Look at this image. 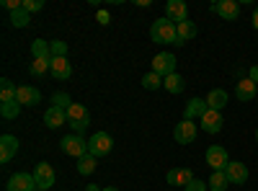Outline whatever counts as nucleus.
Returning <instances> with one entry per match:
<instances>
[{
	"label": "nucleus",
	"instance_id": "nucleus-16",
	"mask_svg": "<svg viewBox=\"0 0 258 191\" xmlns=\"http://www.w3.org/2000/svg\"><path fill=\"white\" fill-rule=\"evenodd\" d=\"M207 101H202V98H191L188 103H186V111H183V119H188V121H194V119H202L204 114H207Z\"/></svg>",
	"mask_w": 258,
	"mask_h": 191
},
{
	"label": "nucleus",
	"instance_id": "nucleus-12",
	"mask_svg": "<svg viewBox=\"0 0 258 191\" xmlns=\"http://www.w3.org/2000/svg\"><path fill=\"white\" fill-rule=\"evenodd\" d=\"M36 178L34 173H16L8 178V191H34Z\"/></svg>",
	"mask_w": 258,
	"mask_h": 191
},
{
	"label": "nucleus",
	"instance_id": "nucleus-14",
	"mask_svg": "<svg viewBox=\"0 0 258 191\" xmlns=\"http://www.w3.org/2000/svg\"><path fill=\"white\" fill-rule=\"evenodd\" d=\"M225 176H227V181H230V183L243 186V183L248 181V168H245L243 163H232V160H230V165L225 168Z\"/></svg>",
	"mask_w": 258,
	"mask_h": 191
},
{
	"label": "nucleus",
	"instance_id": "nucleus-31",
	"mask_svg": "<svg viewBox=\"0 0 258 191\" xmlns=\"http://www.w3.org/2000/svg\"><path fill=\"white\" fill-rule=\"evenodd\" d=\"M29 70H31V75H44L47 70H52V59H34Z\"/></svg>",
	"mask_w": 258,
	"mask_h": 191
},
{
	"label": "nucleus",
	"instance_id": "nucleus-7",
	"mask_svg": "<svg viewBox=\"0 0 258 191\" xmlns=\"http://www.w3.org/2000/svg\"><path fill=\"white\" fill-rule=\"evenodd\" d=\"M153 73H158L160 78H168L176 73V57L170 52H160L155 59H153Z\"/></svg>",
	"mask_w": 258,
	"mask_h": 191
},
{
	"label": "nucleus",
	"instance_id": "nucleus-26",
	"mask_svg": "<svg viewBox=\"0 0 258 191\" xmlns=\"http://www.w3.org/2000/svg\"><path fill=\"white\" fill-rule=\"evenodd\" d=\"M227 176H225V171H212V178L207 181V186L212 188V191H227Z\"/></svg>",
	"mask_w": 258,
	"mask_h": 191
},
{
	"label": "nucleus",
	"instance_id": "nucleus-34",
	"mask_svg": "<svg viewBox=\"0 0 258 191\" xmlns=\"http://www.w3.org/2000/svg\"><path fill=\"white\" fill-rule=\"evenodd\" d=\"M41 8H44V0H24L26 13H34V11H41Z\"/></svg>",
	"mask_w": 258,
	"mask_h": 191
},
{
	"label": "nucleus",
	"instance_id": "nucleus-20",
	"mask_svg": "<svg viewBox=\"0 0 258 191\" xmlns=\"http://www.w3.org/2000/svg\"><path fill=\"white\" fill-rule=\"evenodd\" d=\"M41 101V93L34 86H18V103L21 106H36Z\"/></svg>",
	"mask_w": 258,
	"mask_h": 191
},
{
	"label": "nucleus",
	"instance_id": "nucleus-37",
	"mask_svg": "<svg viewBox=\"0 0 258 191\" xmlns=\"http://www.w3.org/2000/svg\"><path fill=\"white\" fill-rule=\"evenodd\" d=\"M248 78H250V80L255 83V86H258V65H253V68H250V73H248Z\"/></svg>",
	"mask_w": 258,
	"mask_h": 191
},
{
	"label": "nucleus",
	"instance_id": "nucleus-2",
	"mask_svg": "<svg viewBox=\"0 0 258 191\" xmlns=\"http://www.w3.org/2000/svg\"><path fill=\"white\" fill-rule=\"evenodd\" d=\"M68 124L73 126V135H83L91 124V114L83 103H73L68 109Z\"/></svg>",
	"mask_w": 258,
	"mask_h": 191
},
{
	"label": "nucleus",
	"instance_id": "nucleus-4",
	"mask_svg": "<svg viewBox=\"0 0 258 191\" xmlns=\"http://www.w3.org/2000/svg\"><path fill=\"white\" fill-rule=\"evenodd\" d=\"M111 147H114L111 135L96 132V135L88 140V155H93V158H103V155H109V153H111Z\"/></svg>",
	"mask_w": 258,
	"mask_h": 191
},
{
	"label": "nucleus",
	"instance_id": "nucleus-27",
	"mask_svg": "<svg viewBox=\"0 0 258 191\" xmlns=\"http://www.w3.org/2000/svg\"><path fill=\"white\" fill-rule=\"evenodd\" d=\"M11 24H13L16 29H26V26L31 24V13H26L24 8H21V11H13V13H11Z\"/></svg>",
	"mask_w": 258,
	"mask_h": 191
},
{
	"label": "nucleus",
	"instance_id": "nucleus-25",
	"mask_svg": "<svg viewBox=\"0 0 258 191\" xmlns=\"http://www.w3.org/2000/svg\"><path fill=\"white\" fill-rule=\"evenodd\" d=\"M163 88H165L168 93H181V91L186 88V83H183V78H181L178 73H173V75L163 78Z\"/></svg>",
	"mask_w": 258,
	"mask_h": 191
},
{
	"label": "nucleus",
	"instance_id": "nucleus-42",
	"mask_svg": "<svg viewBox=\"0 0 258 191\" xmlns=\"http://www.w3.org/2000/svg\"><path fill=\"white\" fill-rule=\"evenodd\" d=\"M255 140H258V130H255Z\"/></svg>",
	"mask_w": 258,
	"mask_h": 191
},
{
	"label": "nucleus",
	"instance_id": "nucleus-19",
	"mask_svg": "<svg viewBox=\"0 0 258 191\" xmlns=\"http://www.w3.org/2000/svg\"><path fill=\"white\" fill-rule=\"evenodd\" d=\"M64 121H68V111H64V109H57V106H52V109L44 111V124L49 126V130H57V126H62Z\"/></svg>",
	"mask_w": 258,
	"mask_h": 191
},
{
	"label": "nucleus",
	"instance_id": "nucleus-23",
	"mask_svg": "<svg viewBox=\"0 0 258 191\" xmlns=\"http://www.w3.org/2000/svg\"><path fill=\"white\" fill-rule=\"evenodd\" d=\"M8 101H18V88L13 86V80L3 78L0 80V103H8Z\"/></svg>",
	"mask_w": 258,
	"mask_h": 191
},
{
	"label": "nucleus",
	"instance_id": "nucleus-40",
	"mask_svg": "<svg viewBox=\"0 0 258 191\" xmlns=\"http://www.w3.org/2000/svg\"><path fill=\"white\" fill-rule=\"evenodd\" d=\"M253 26L258 29V6H255V13H253Z\"/></svg>",
	"mask_w": 258,
	"mask_h": 191
},
{
	"label": "nucleus",
	"instance_id": "nucleus-6",
	"mask_svg": "<svg viewBox=\"0 0 258 191\" xmlns=\"http://www.w3.org/2000/svg\"><path fill=\"white\" fill-rule=\"evenodd\" d=\"M197 124L194 121H188V119H183V121H178L176 124V130H173V140L178 142V145H191L194 140H197Z\"/></svg>",
	"mask_w": 258,
	"mask_h": 191
},
{
	"label": "nucleus",
	"instance_id": "nucleus-18",
	"mask_svg": "<svg viewBox=\"0 0 258 191\" xmlns=\"http://www.w3.org/2000/svg\"><path fill=\"white\" fill-rule=\"evenodd\" d=\"M57 80H68L73 75V68H70V62L68 57H52V70H49Z\"/></svg>",
	"mask_w": 258,
	"mask_h": 191
},
{
	"label": "nucleus",
	"instance_id": "nucleus-30",
	"mask_svg": "<svg viewBox=\"0 0 258 191\" xmlns=\"http://www.w3.org/2000/svg\"><path fill=\"white\" fill-rule=\"evenodd\" d=\"M142 86H145L147 91H158V88L163 86V78H160L158 73H147V75L142 78Z\"/></svg>",
	"mask_w": 258,
	"mask_h": 191
},
{
	"label": "nucleus",
	"instance_id": "nucleus-3",
	"mask_svg": "<svg viewBox=\"0 0 258 191\" xmlns=\"http://www.w3.org/2000/svg\"><path fill=\"white\" fill-rule=\"evenodd\" d=\"M59 147H62L64 155L78 158V160L88 155V140H83V135H68V137H62L59 140Z\"/></svg>",
	"mask_w": 258,
	"mask_h": 191
},
{
	"label": "nucleus",
	"instance_id": "nucleus-36",
	"mask_svg": "<svg viewBox=\"0 0 258 191\" xmlns=\"http://www.w3.org/2000/svg\"><path fill=\"white\" fill-rule=\"evenodd\" d=\"M3 8L6 11H21V8H24V3H21V0H3Z\"/></svg>",
	"mask_w": 258,
	"mask_h": 191
},
{
	"label": "nucleus",
	"instance_id": "nucleus-22",
	"mask_svg": "<svg viewBox=\"0 0 258 191\" xmlns=\"http://www.w3.org/2000/svg\"><path fill=\"white\" fill-rule=\"evenodd\" d=\"M31 54H34V59H52V47H49V41L34 39V41H31Z\"/></svg>",
	"mask_w": 258,
	"mask_h": 191
},
{
	"label": "nucleus",
	"instance_id": "nucleus-11",
	"mask_svg": "<svg viewBox=\"0 0 258 191\" xmlns=\"http://www.w3.org/2000/svg\"><path fill=\"white\" fill-rule=\"evenodd\" d=\"M222 111H214V109H207V114L202 116V130L207 135H217L222 132Z\"/></svg>",
	"mask_w": 258,
	"mask_h": 191
},
{
	"label": "nucleus",
	"instance_id": "nucleus-17",
	"mask_svg": "<svg viewBox=\"0 0 258 191\" xmlns=\"http://www.w3.org/2000/svg\"><path fill=\"white\" fill-rule=\"evenodd\" d=\"M194 181V173L188 171V168H173V171H168V183L170 186H188Z\"/></svg>",
	"mask_w": 258,
	"mask_h": 191
},
{
	"label": "nucleus",
	"instance_id": "nucleus-10",
	"mask_svg": "<svg viewBox=\"0 0 258 191\" xmlns=\"http://www.w3.org/2000/svg\"><path fill=\"white\" fill-rule=\"evenodd\" d=\"M34 178H36V186L41 191H47L49 186H54V168L49 163H39L34 171Z\"/></svg>",
	"mask_w": 258,
	"mask_h": 191
},
{
	"label": "nucleus",
	"instance_id": "nucleus-38",
	"mask_svg": "<svg viewBox=\"0 0 258 191\" xmlns=\"http://www.w3.org/2000/svg\"><path fill=\"white\" fill-rule=\"evenodd\" d=\"M98 24H103V26L109 24V13H103V11H101V13H98Z\"/></svg>",
	"mask_w": 258,
	"mask_h": 191
},
{
	"label": "nucleus",
	"instance_id": "nucleus-32",
	"mask_svg": "<svg viewBox=\"0 0 258 191\" xmlns=\"http://www.w3.org/2000/svg\"><path fill=\"white\" fill-rule=\"evenodd\" d=\"M52 103L57 106V109H64V111H68L70 106H73V101H70L68 93H54V96H52Z\"/></svg>",
	"mask_w": 258,
	"mask_h": 191
},
{
	"label": "nucleus",
	"instance_id": "nucleus-21",
	"mask_svg": "<svg viewBox=\"0 0 258 191\" xmlns=\"http://www.w3.org/2000/svg\"><path fill=\"white\" fill-rule=\"evenodd\" d=\"M207 106H209V109H214V111H222L225 106H227V93H225L222 88L209 91V96H207Z\"/></svg>",
	"mask_w": 258,
	"mask_h": 191
},
{
	"label": "nucleus",
	"instance_id": "nucleus-33",
	"mask_svg": "<svg viewBox=\"0 0 258 191\" xmlns=\"http://www.w3.org/2000/svg\"><path fill=\"white\" fill-rule=\"evenodd\" d=\"M49 47H52V57H68V44L64 41L54 39V41H49Z\"/></svg>",
	"mask_w": 258,
	"mask_h": 191
},
{
	"label": "nucleus",
	"instance_id": "nucleus-29",
	"mask_svg": "<svg viewBox=\"0 0 258 191\" xmlns=\"http://www.w3.org/2000/svg\"><path fill=\"white\" fill-rule=\"evenodd\" d=\"M0 114H3V119H16V116L21 114V103H18V101L0 103Z\"/></svg>",
	"mask_w": 258,
	"mask_h": 191
},
{
	"label": "nucleus",
	"instance_id": "nucleus-24",
	"mask_svg": "<svg viewBox=\"0 0 258 191\" xmlns=\"http://www.w3.org/2000/svg\"><path fill=\"white\" fill-rule=\"evenodd\" d=\"M176 31H178V44H186L197 36V24L194 21H183V24H176Z\"/></svg>",
	"mask_w": 258,
	"mask_h": 191
},
{
	"label": "nucleus",
	"instance_id": "nucleus-41",
	"mask_svg": "<svg viewBox=\"0 0 258 191\" xmlns=\"http://www.w3.org/2000/svg\"><path fill=\"white\" fill-rule=\"evenodd\" d=\"M101 191H119V188H114V186H103Z\"/></svg>",
	"mask_w": 258,
	"mask_h": 191
},
{
	"label": "nucleus",
	"instance_id": "nucleus-35",
	"mask_svg": "<svg viewBox=\"0 0 258 191\" xmlns=\"http://www.w3.org/2000/svg\"><path fill=\"white\" fill-rule=\"evenodd\" d=\"M207 188H209V186H207L204 181H199V178H194V181H191V183H188V186H186L183 191H207Z\"/></svg>",
	"mask_w": 258,
	"mask_h": 191
},
{
	"label": "nucleus",
	"instance_id": "nucleus-28",
	"mask_svg": "<svg viewBox=\"0 0 258 191\" xmlns=\"http://www.w3.org/2000/svg\"><path fill=\"white\" fill-rule=\"evenodd\" d=\"M96 160H98V158H93V155L80 158V160H78V173H80V176H91V173L96 171Z\"/></svg>",
	"mask_w": 258,
	"mask_h": 191
},
{
	"label": "nucleus",
	"instance_id": "nucleus-8",
	"mask_svg": "<svg viewBox=\"0 0 258 191\" xmlns=\"http://www.w3.org/2000/svg\"><path fill=\"white\" fill-rule=\"evenodd\" d=\"M165 18H170L173 24H183V21H188V6L183 0H168L165 3Z\"/></svg>",
	"mask_w": 258,
	"mask_h": 191
},
{
	"label": "nucleus",
	"instance_id": "nucleus-39",
	"mask_svg": "<svg viewBox=\"0 0 258 191\" xmlns=\"http://www.w3.org/2000/svg\"><path fill=\"white\" fill-rule=\"evenodd\" d=\"M85 191H101V188H98L96 183H88V186H85Z\"/></svg>",
	"mask_w": 258,
	"mask_h": 191
},
{
	"label": "nucleus",
	"instance_id": "nucleus-9",
	"mask_svg": "<svg viewBox=\"0 0 258 191\" xmlns=\"http://www.w3.org/2000/svg\"><path fill=\"white\" fill-rule=\"evenodd\" d=\"M212 11L217 16H222L225 21H238L240 18V3L238 0H222V3H214Z\"/></svg>",
	"mask_w": 258,
	"mask_h": 191
},
{
	"label": "nucleus",
	"instance_id": "nucleus-5",
	"mask_svg": "<svg viewBox=\"0 0 258 191\" xmlns=\"http://www.w3.org/2000/svg\"><path fill=\"white\" fill-rule=\"evenodd\" d=\"M207 165L212 168V171H225V168L230 165V155L222 145H212L207 150Z\"/></svg>",
	"mask_w": 258,
	"mask_h": 191
},
{
	"label": "nucleus",
	"instance_id": "nucleus-15",
	"mask_svg": "<svg viewBox=\"0 0 258 191\" xmlns=\"http://www.w3.org/2000/svg\"><path fill=\"white\" fill-rule=\"evenodd\" d=\"M255 93H258V86L250 80V78H243L238 86H235V96H238L243 103H248V101H253L255 98Z\"/></svg>",
	"mask_w": 258,
	"mask_h": 191
},
{
	"label": "nucleus",
	"instance_id": "nucleus-1",
	"mask_svg": "<svg viewBox=\"0 0 258 191\" xmlns=\"http://www.w3.org/2000/svg\"><path fill=\"white\" fill-rule=\"evenodd\" d=\"M150 36H153L155 44H178V31L170 18H158L150 29Z\"/></svg>",
	"mask_w": 258,
	"mask_h": 191
},
{
	"label": "nucleus",
	"instance_id": "nucleus-13",
	"mask_svg": "<svg viewBox=\"0 0 258 191\" xmlns=\"http://www.w3.org/2000/svg\"><path fill=\"white\" fill-rule=\"evenodd\" d=\"M16 153H18V140L13 135H3V137H0V163L13 160Z\"/></svg>",
	"mask_w": 258,
	"mask_h": 191
}]
</instances>
